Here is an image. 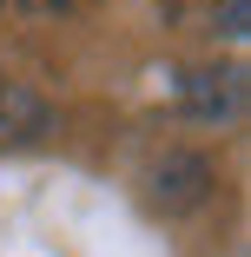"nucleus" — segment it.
<instances>
[{"label":"nucleus","mask_w":251,"mask_h":257,"mask_svg":"<svg viewBox=\"0 0 251 257\" xmlns=\"http://www.w3.org/2000/svg\"><path fill=\"white\" fill-rule=\"evenodd\" d=\"M27 14H60V7H73V0H20Z\"/></svg>","instance_id":"5"},{"label":"nucleus","mask_w":251,"mask_h":257,"mask_svg":"<svg viewBox=\"0 0 251 257\" xmlns=\"http://www.w3.org/2000/svg\"><path fill=\"white\" fill-rule=\"evenodd\" d=\"M205 191H212V165L205 159L179 152V159L159 165V204H165V211H185V204H198Z\"/></svg>","instance_id":"2"},{"label":"nucleus","mask_w":251,"mask_h":257,"mask_svg":"<svg viewBox=\"0 0 251 257\" xmlns=\"http://www.w3.org/2000/svg\"><path fill=\"white\" fill-rule=\"evenodd\" d=\"M185 112L192 119H238L244 112V73L238 66H198V73H185Z\"/></svg>","instance_id":"1"},{"label":"nucleus","mask_w":251,"mask_h":257,"mask_svg":"<svg viewBox=\"0 0 251 257\" xmlns=\"http://www.w3.org/2000/svg\"><path fill=\"white\" fill-rule=\"evenodd\" d=\"M244 14H251L244 0H225V27H218V33H225V40H238V33H244Z\"/></svg>","instance_id":"4"},{"label":"nucleus","mask_w":251,"mask_h":257,"mask_svg":"<svg viewBox=\"0 0 251 257\" xmlns=\"http://www.w3.org/2000/svg\"><path fill=\"white\" fill-rule=\"evenodd\" d=\"M14 119H27V125H40L46 119V106L27 92V86H14V79H0V132H14Z\"/></svg>","instance_id":"3"}]
</instances>
